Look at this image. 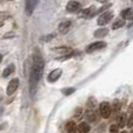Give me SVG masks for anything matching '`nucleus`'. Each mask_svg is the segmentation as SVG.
<instances>
[{
  "label": "nucleus",
  "mask_w": 133,
  "mask_h": 133,
  "mask_svg": "<svg viewBox=\"0 0 133 133\" xmlns=\"http://www.w3.org/2000/svg\"><path fill=\"white\" fill-rule=\"evenodd\" d=\"M65 130H66V133H77V126L74 122H69L66 123L65 125Z\"/></svg>",
  "instance_id": "ddd939ff"
},
{
  "label": "nucleus",
  "mask_w": 133,
  "mask_h": 133,
  "mask_svg": "<svg viewBox=\"0 0 133 133\" xmlns=\"http://www.w3.org/2000/svg\"><path fill=\"white\" fill-rule=\"evenodd\" d=\"M54 50L58 51V53H66V54H71V53H72L71 48H69V47H58V48H55Z\"/></svg>",
  "instance_id": "f3484780"
},
{
  "label": "nucleus",
  "mask_w": 133,
  "mask_h": 133,
  "mask_svg": "<svg viewBox=\"0 0 133 133\" xmlns=\"http://www.w3.org/2000/svg\"><path fill=\"white\" fill-rule=\"evenodd\" d=\"M61 74H62V70H61V69H55V70H53L48 75V81L50 83L56 82V81H57L58 78L61 77Z\"/></svg>",
  "instance_id": "6e6552de"
},
{
  "label": "nucleus",
  "mask_w": 133,
  "mask_h": 133,
  "mask_svg": "<svg viewBox=\"0 0 133 133\" xmlns=\"http://www.w3.org/2000/svg\"><path fill=\"white\" fill-rule=\"evenodd\" d=\"M117 120H118V122H117L118 127H124L125 124H127V122H126V116H125V115H120L119 117H118Z\"/></svg>",
  "instance_id": "dca6fc26"
},
{
  "label": "nucleus",
  "mask_w": 133,
  "mask_h": 133,
  "mask_svg": "<svg viewBox=\"0 0 133 133\" xmlns=\"http://www.w3.org/2000/svg\"><path fill=\"white\" fill-rule=\"evenodd\" d=\"M14 70H15V66H14V64H9V65L4 70V74H2V76H4V77H8L11 74L14 72Z\"/></svg>",
  "instance_id": "2eb2a0df"
},
{
  "label": "nucleus",
  "mask_w": 133,
  "mask_h": 133,
  "mask_svg": "<svg viewBox=\"0 0 133 133\" xmlns=\"http://www.w3.org/2000/svg\"><path fill=\"white\" fill-rule=\"evenodd\" d=\"M74 91H75V89H74V88H69V89H64L62 92L64 95H71V94H74Z\"/></svg>",
  "instance_id": "5701e85b"
},
{
  "label": "nucleus",
  "mask_w": 133,
  "mask_h": 133,
  "mask_svg": "<svg viewBox=\"0 0 133 133\" xmlns=\"http://www.w3.org/2000/svg\"><path fill=\"white\" fill-rule=\"evenodd\" d=\"M36 5H37V1H33V0L26 1V13H27V15H30L34 12V8Z\"/></svg>",
  "instance_id": "1a4fd4ad"
},
{
  "label": "nucleus",
  "mask_w": 133,
  "mask_h": 133,
  "mask_svg": "<svg viewBox=\"0 0 133 133\" xmlns=\"http://www.w3.org/2000/svg\"><path fill=\"white\" fill-rule=\"evenodd\" d=\"M77 131L78 133H88L90 131V125L87 122H82L79 123V125L77 126Z\"/></svg>",
  "instance_id": "f8f14e48"
},
{
  "label": "nucleus",
  "mask_w": 133,
  "mask_h": 133,
  "mask_svg": "<svg viewBox=\"0 0 133 133\" xmlns=\"http://www.w3.org/2000/svg\"><path fill=\"white\" fill-rule=\"evenodd\" d=\"M97 13L96 8L94 6L92 7H88V8H84L79 12V18H83V19H91L95 14Z\"/></svg>",
  "instance_id": "20e7f679"
},
{
  "label": "nucleus",
  "mask_w": 133,
  "mask_h": 133,
  "mask_svg": "<svg viewBox=\"0 0 133 133\" xmlns=\"http://www.w3.org/2000/svg\"><path fill=\"white\" fill-rule=\"evenodd\" d=\"M120 109V104L118 103V102H115V110L117 111V110H119Z\"/></svg>",
  "instance_id": "393cba45"
},
{
  "label": "nucleus",
  "mask_w": 133,
  "mask_h": 133,
  "mask_svg": "<svg viewBox=\"0 0 133 133\" xmlns=\"http://www.w3.org/2000/svg\"><path fill=\"white\" fill-rule=\"evenodd\" d=\"M82 116H83V110L82 109H76V111H75V118L76 119H81L82 118Z\"/></svg>",
  "instance_id": "aec40b11"
},
{
  "label": "nucleus",
  "mask_w": 133,
  "mask_h": 133,
  "mask_svg": "<svg viewBox=\"0 0 133 133\" xmlns=\"http://www.w3.org/2000/svg\"><path fill=\"white\" fill-rule=\"evenodd\" d=\"M127 127H133V112L130 116L129 119H127Z\"/></svg>",
  "instance_id": "b1692460"
},
{
  "label": "nucleus",
  "mask_w": 133,
  "mask_h": 133,
  "mask_svg": "<svg viewBox=\"0 0 133 133\" xmlns=\"http://www.w3.org/2000/svg\"><path fill=\"white\" fill-rule=\"evenodd\" d=\"M19 83H20L19 78H13V79L8 83V85H7V95H8V96H12V95L18 90Z\"/></svg>",
  "instance_id": "39448f33"
},
{
  "label": "nucleus",
  "mask_w": 133,
  "mask_h": 133,
  "mask_svg": "<svg viewBox=\"0 0 133 133\" xmlns=\"http://www.w3.org/2000/svg\"><path fill=\"white\" fill-rule=\"evenodd\" d=\"M112 18H113V13H112V12H106V13H103V14H101V15H99L97 22H98L99 26H105V25H108L111 20H112Z\"/></svg>",
  "instance_id": "7ed1b4c3"
},
{
  "label": "nucleus",
  "mask_w": 133,
  "mask_h": 133,
  "mask_svg": "<svg viewBox=\"0 0 133 133\" xmlns=\"http://www.w3.org/2000/svg\"><path fill=\"white\" fill-rule=\"evenodd\" d=\"M111 112H112V108H111V105L109 103H106V102H103V103L99 105V113H101V116L103 118H109L111 116Z\"/></svg>",
  "instance_id": "f03ea898"
},
{
  "label": "nucleus",
  "mask_w": 133,
  "mask_h": 133,
  "mask_svg": "<svg viewBox=\"0 0 133 133\" xmlns=\"http://www.w3.org/2000/svg\"><path fill=\"white\" fill-rule=\"evenodd\" d=\"M44 69V60L42 58L41 54L39 50H35L34 55H33V64L30 69V76H29V89L30 95H34L36 91L37 84H39L40 79L42 77Z\"/></svg>",
  "instance_id": "f257e3e1"
},
{
  "label": "nucleus",
  "mask_w": 133,
  "mask_h": 133,
  "mask_svg": "<svg viewBox=\"0 0 133 133\" xmlns=\"http://www.w3.org/2000/svg\"><path fill=\"white\" fill-rule=\"evenodd\" d=\"M122 16L124 20H133V8H126L122 12Z\"/></svg>",
  "instance_id": "9b49d317"
},
{
  "label": "nucleus",
  "mask_w": 133,
  "mask_h": 133,
  "mask_svg": "<svg viewBox=\"0 0 133 133\" xmlns=\"http://www.w3.org/2000/svg\"><path fill=\"white\" fill-rule=\"evenodd\" d=\"M81 8V4L78 1H69L68 5H66V11L69 13H76L78 12Z\"/></svg>",
  "instance_id": "0eeeda50"
},
{
  "label": "nucleus",
  "mask_w": 133,
  "mask_h": 133,
  "mask_svg": "<svg viewBox=\"0 0 133 133\" xmlns=\"http://www.w3.org/2000/svg\"><path fill=\"white\" fill-rule=\"evenodd\" d=\"M87 118H88V120H90V122H96V116H95L94 111H89V112L87 113Z\"/></svg>",
  "instance_id": "6ab92c4d"
},
{
  "label": "nucleus",
  "mask_w": 133,
  "mask_h": 133,
  "mask_svg": "<svg viewBox=\"0 0 133 133\" xmlns=\"http://www.w3.org/2000/svg\"><path fill=\"white\" fill-rule=\"evenodd\" d=\"M120 133H127V132H125V131H123V132H120Z\"/></svg>",
  "instance_id": "bb28decb"
},
{
  "label": "nucleus",
  "mask_w": 133,
  "mask_h": 133,
  "mask_svg": "<svg viewBox=\"0 0 133 133\" xmlns=\"http://www.w3.org/2000/svg\"><path fill=\"white\" fill-rule=\"evenodd\" d=\"M118 130H119V127H118L117 124L110 126V133H118Z\"/></svg>",
  "instance_id": "4be33fe9"
},
{
  "label": "nucleus",
  "mask_w": 133,
  "mask_h": 133,
  "mask_svg": "<svg viewBox=\"0 0 133 133\" xmlns=\"http://www.w3.org/2000/svg\"><path fill=\"white\" fill-rule=\"evenodd\" d=\"M1 26H2V22H0V27H1Z\"/></svg>",
  "instance_id": "cd10ccee"
},
{
  "label": "nucleus",
  "mask_w": 133,
  "mask_h": 133,
  "mask_svg": "<svg viewBox=\"0 0 133 133\" xmlns=\"http://www.w3.org/2000/svg\"><path fill=\"white\" fill-rule=\"evenodd\" d=\"M109 34V29L108 28H99L95 32V36L96 37H104Z\"/></svg>",
  "instance_id": "4468645a"
},
{
  "label": "nucleus",
  "mask_w": 133,
  "mask_h": 133,
  "mask_svg": "<svg viewBox=\"0 0 133 133\" xmlns=\"http://www.w3.org/2000/svg\"><path fill=\"white\" fill-rule=\"evenodd\" d=\"M1 61H2V55L0 54V62H1Z\"/></svg>",
  "instance_id": "a878e982"
},
{
  "label": "nucleus",
  "mask_w": 133,
  "mask_h": 133,
  "mask_svg": "<svg viewBox=\"0 0 133 133\" xmlns=\"http://www.w3.org/2000/svg\"><path fill=\"white\" fill-rule=\"evenodd\" d=\"M124 25H125V20H124V19H119V20H117L115 23H113L112 28H113V29H118V28L123 27Z\"/></svg>",
  "instance_id": "a211bd4d"
},
{
  "label": "nucleus",
  "mask_w": 133,
  "mask_h": 133,
  "mask_svg": "<svg viewBox=\"0 0 133 133\" xmlns=\"http://www.w3.org/2000/svg\"><path fill=\"white\" fill-rule=\"evenodd\" d=\"M106 43L104 41H98V42H95V43H91L89 47L87 48V53H94L96 50H101V49L105 48Z\"/></svg>",
  "instance_id": "423d86ee"
},
{
  "label": "nucleus",
  "mask_w": 133,
  "mask_h": 133,
  "mask_svg": "<svg viewBox=\"0 0 133 133\" xmlns=\"http://www.w3.org/2000/svg\"><path fill=\"white\" fill-rule=\"evenodd\" d=\"M56 35L55 34H49V35H46V36H43V37H41V41H49V40H51V39H54Z\"/></svg>",
  "instance_id": "412c9836"
},
{
  "label": "nucleus",
  "mask_w": 133,
  "mask_h": 133,
  "mask_svg": "<svg viewBox=\"0 0 133 133\" xmlns=\"http://www.w3.org/2000/svg\"><path fill=\"white\" fill-rule=\"evenodd\" d=\"M132 133H133V131H132Z\"/></svg>",
  "instance_id": "c85d7f7f"
},
{
  "label": "nucleus",
  "mask_w": 133,
  "mask_h": 133,
  "mask_svg": "<svg viewBox=\"0 0 133 133\" xmlns=\"http://www.w3.org/2000/svg\"><path fill=\"white\" fill-rule=\"evenodd\" d=\"M71 29V22L70 21H63L62 23H60L58 26V30L61 33H66Z\"/></svg>",
  "instance_id": "9d476101"
}]
</instances>
